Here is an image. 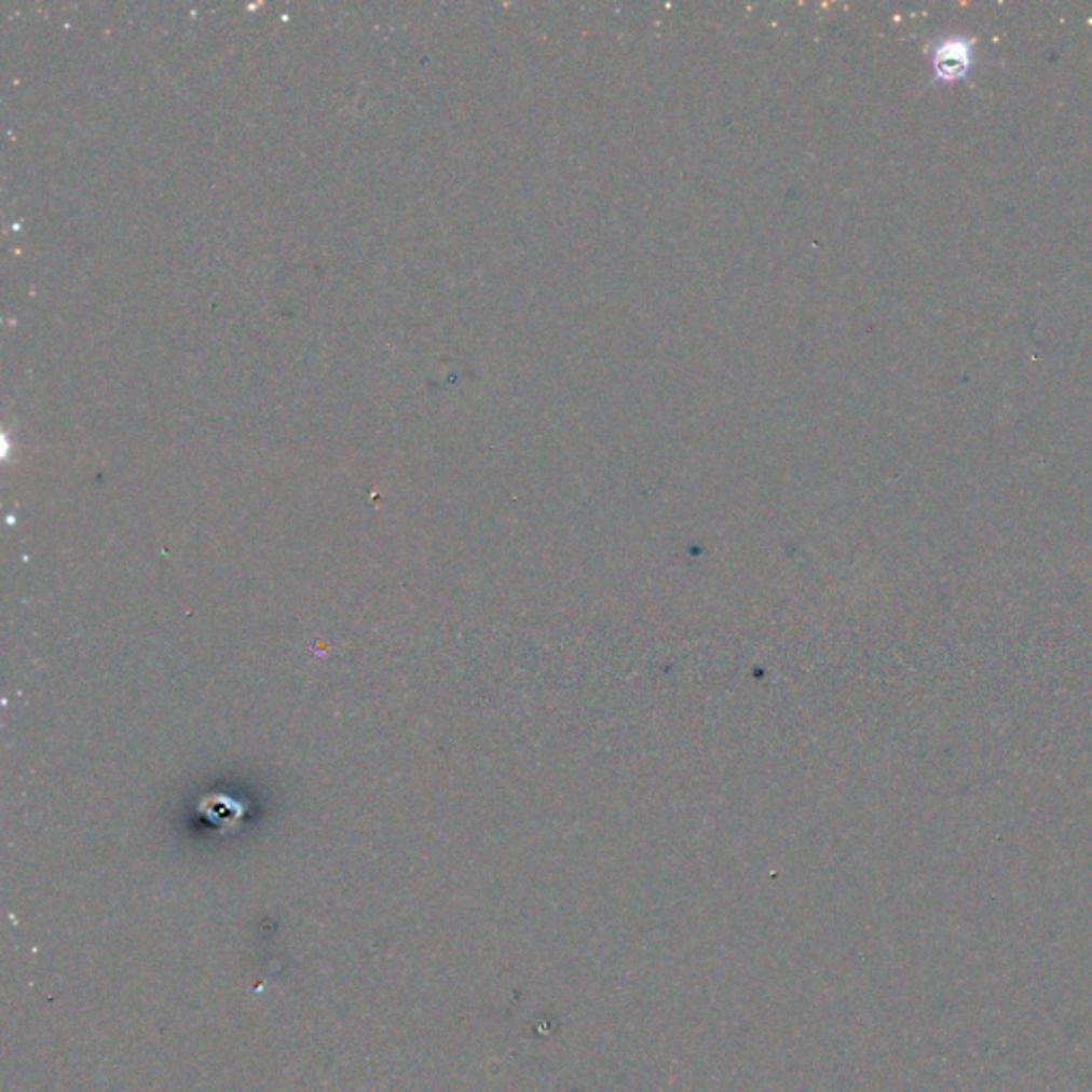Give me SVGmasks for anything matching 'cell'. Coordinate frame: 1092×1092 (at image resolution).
Masks as SVG:
<instances>
[{"mask_svg":"<svg viewBox=\"0 0 1092 1092\" xmlns=\"http://www.w3.org/2000/svg\"><path fill=\"white\" fill-rule=\"evenodd\" d=\"M973 67V47L969 39L947 37L932 52V71L941 82H960Z\"/></svg>","mask_w":1092,"mask_h":1092,"instance_id":"6da1fadb","label":"cell"}]
</instances>
